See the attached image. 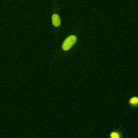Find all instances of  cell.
<instances>
[{
    "instance_id": "cell-3",
    "label": "cell",
    "mask_w": 138,
    "mask_h": 138,
    "mask_svg": "<svg viewBox=\"0 0 138 138\" xmlns=\"http://www.w3.org/2000/svg\"><path fill=\"white\" fill-rule=\"evenodd\" d=\"M130 103L132 104H135L138 103V98L137 97H134L130 100Z\"/></svg>"
},
{
    "instance_id": "cell-2",
    "label": "cell",
    "mask_w": 138,
    "mask_h": 138,
    "mask_svg": "<svg viewBox=\"0 0 138 138\" xmlns=\"http://www.w3.org/2000/svg\"><path fill=\"white\" fill-rule=\"evenodd\" d=\"M52 22L53 26H58L61 24V19L59 15L57 14H54L52 17Z\"/></svg>"
},
{
    "instance_id": "cell-1",
    "label": "cell",
    "mask_w": 138,
    "mask_h": 138,
    "mask_svg": "<svg viewBox=\"0 0 138 138\" xmlns=\"http://www.w3.org/2000/svg\"><path fill=\"white\" fill-rule=\"evenodd\" d=\"M77 41V37L75 35H71L67 37L63 43V49L65 50H68L74 45Z\"/></svg>"
},
{
    "instance_id": "cell-4",
    "label": "cell",
    "mask_w": 138,
    "mask_h": 138,
    "mask_svg": "<svg viewBox=\"0 0 138 138\" xmlns=\"http://www.w3.org/2000/svg\"><path fill=\"white\" fill-rule=\"evenodd\" d=\"M111 137L112 138H119V134L115 132H113L111 134Z\"/></svg>"
}]
</instances>
